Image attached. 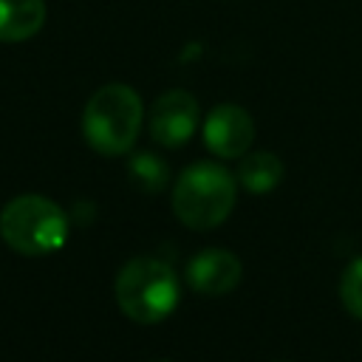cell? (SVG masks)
<instances>
[{"mask_svg":"<svg viewBox=\"0 0 362 362\" xmlns=\"http://www.w3.org/2000/svg\"><path fill=\"white\" fill-rule=\"evenodd\" d=\"M158 362H167V359H158Z\"/></svg>","mask_w":362,"mask_h":362,"instance_id":"7c38bea8","label":"cell"},{"mask_svg":"<svg viewBox=\"0 0 362 362\" xmlns=\"http://www.w3.org/2000/svg\"><path fill=\"white\" fill-rule=\"evenodd\" d=\"M252 141H255V122L246 107L223 102L206 113L204 144L218 158H240L249 153Z\"/></svg>","mask_w":362,"mask_h":362,"instance_id":"8992f818","label":"cell"},{"mask_svg":"<svg viewBox=\"0 0 362 362\" xmlns=\"http://www.w3.org/2000/svg\"><path fill=\"white\" fill-rule=\"evenodd\" d=\"M45 23V0H0V42L31 40Z\"/></svg>","mask_w":362,"mask_h":362,"instance_id":"ba28073f","label":"cell"},{"mask_svg":"<svg viewBox=\"0 0 362 362\" xmlns=\"http://www.w3.org/2000/svg\"><path fill=\"white\" fill-rule=\"evenodd\" d=\"M127 173L133 178V184L144 192H161L170 181V167L161 156L156 153H136L130 161H127Z\"/></svg>","mask_w":362,"mask_h":362,"instance_id":"30bf717a","label":"cell"},{"mask_svg":"<svg viewBox=\"0 0 362 362\" xmlns=\"http://www.w3.org/2000/svg\"><path fill=\"white\" fill-rule=\"evenodd\" d=\"M240 274H243V266L238 255H232L229 249H218V246L201 249L187 263V283L192 291L204 297L229 294L240 283Z\"/></svg>","mask_w":362,"mask_h":362,"instance_id":"52a82bcc","label":"cell"},{"mask_svg":"<svg viewBox=\"0 0 362 362\" xmlns=\"http://www.w3.org/2000/svg\"><path fill=\"white\" fill-rule=\"evenodd\" d=\"M238 181L249 192H269L283 181V161L269 150H255L240 156Z\"/></svg>","mask_w":362,"mask_h":362,"instance_id":"9c48e42d","label":"cell"},{"mask_svg":"<svg viewBox=\"0 0 362 362\" xmlns=\"http://www.w3.org/2000/svg\"><path fill=\"white\" fill-rule=\"evenodd\" d=\"M235 206V175L215 161L189 164L173 187V212L189 229H212Z\"/></svg>","mask_w":362,"mask_h":362,"instance_id":"277c9868","label":"cell"},{"mask_svg":"<svg viewBox=\"0 0 362 362\" xmlns=\"http://www.w3.org/2000/svg\"><path fill=\"white\" fill-rule=\"evenodd\" d=\"M68 215L59 204L45 195H17L0 212V238L8 249L40 257L62 249L68 240Z\"/></svg>","mask_w":362,"mask_h":362,"instance_id":"3957f363","label":"cell"},{"mask_svg":"<svg viewBox=\"0 0 362 362\" xmlns=\"http://www.w3.org/2000/svg\"><path fill=\"white\" fill-rule=\"evenodd\" d=\"M339 297H342V305L356 320H362V257H356L354 263L345 266L342 283H339Z\"/></svg>","mask_w":362,"mask_h":362,"instance_id":"8fae6325","label":"cell"},{"mask_svg":"<svg viewBox=\"0 0 362 362\" xmlns=\"http://www.w3.org/2000/svg\"><path fill=\"white\" fill-rule=\"evenodd\" d=\"M147 127L156 144L161 147H181L192 139L198 127V102L189 90H164L147 113Z\"/></svg>","mask_w":362,"mask_h":362,"instance_id":"5b68a950","label":"cell"},{"mask_svg":"<svg viewBox=\"0 0 362 362\" xmlns=\"http://www.w3.org/2000/svg\"><path fill=\"white\" fill-rule=\"evenodd\" d=\"M144 105L141 96L122 82L102 85L82 110L85 141L102 156H124L141 130Z\"/></svg>","mask_w":362,"mask_h":362,"instance_id":"6da1fadb","label":"cell"},{"mask_svg":"<svg viewBox=\"0 0 362 362\" xmlns=\"http://www.w3.org/2000/svg\"><path fill=\"white\" fill-rule=\"evenodd\" d=\"M113 294L124 317L141 325H153L175 311L181 286L175 272L164 260L141 255L119 269Z\"/></svg>","mask_w":362,"mask_h":362,"instance_id":"7a4b0ae2","label":"cell"}]
</instances>
